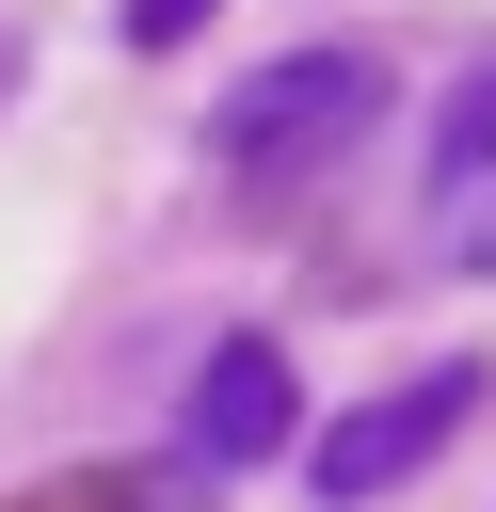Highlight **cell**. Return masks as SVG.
<instances>
[{
    "instance_id": "obj_3",
    "label": "cell",
    "mask_w": 496,
    "mask_h": 512,
    "mask_svg": "<svg viewBox=\"0 0 496 512\" xmlns=\"http://www.w3.org/2000/svg\"><path fill=\"white\" fill-rule=\"evenodd\" d=\"M176 448H192V464H272V448H288V352H272V336H224V352L192 368V400H176Z\"/></svg>"
},
{
    "instance_id": "obj_1",
    "label": "cell",
    "mask_w": 496,
    "mask_h": 512,
    "mask_svg": "<svg viewBox=\"0 0 496 512\" xmlns=\"http://www.w3.org/2000/svg\"><path fill=\"white\" fill-rule=\"evenodd\" d=\"M368 112H384V64H368V48H288V64H256V80L208 112V176H240V192H304L320 160L368 144Z\"/></svg>"
},
{
    "instance_id": "obj_6",
    "label": "cell",
    "mask_w": 496,
    "mask_h": 512,
    "mask_svg": "<svg viewBox=\"0 0 496 512\" xmlns=\"http://www.w3.org/2000/svg\"><path fill=\"white\" fill-rule=\"evenodd\" d=\"M0 96H16V32H0Z\"/></svg>"
},
{
    "instance_id": "obj_2",
    "label": "cell",
    "mask_w": 496,
    "mask_h": 512,
    "mask_svg": "<svg viewBox=\"0 0 496 512\" xmlns=\"http://www.w3.org/2000/svg\"><path fill=\"white\" fill-rule=\"evenodd\" d=\"M464 416H480V368H416V384H384V400H336V432L304 448V480H320L336 512H352V496H400Z\"/></svg>"
},
{
    "instance_id": "obj_4",
    "label": "cell",
    "mask_w": 496,
    "mask_h": 512,
    "mask_svg": "<svg viewBox=\"0 0 496 512\" xmlns=\"http://www.w3.org/2000/svg\"><path fill=\"white\" fill-rule=\"evenodd\" d=\"M432 256L448 272H496V64L432 112Z\"/></svg>"
},
{
    "instance_id": "obj_5",
    "label": "cell",
    "mask_w": 496,
    "mask_h": 512,
    "mask_svg": "<svg viewBox=\"0 0 496 512\" xmlns=\"http://www.w3.org/2000/svg\"><path fill=\"white\" fill-rule=\"evenodd\" d=\"M208 32V0H128V48H192Z\"/></svg>"
}]
</instances>
